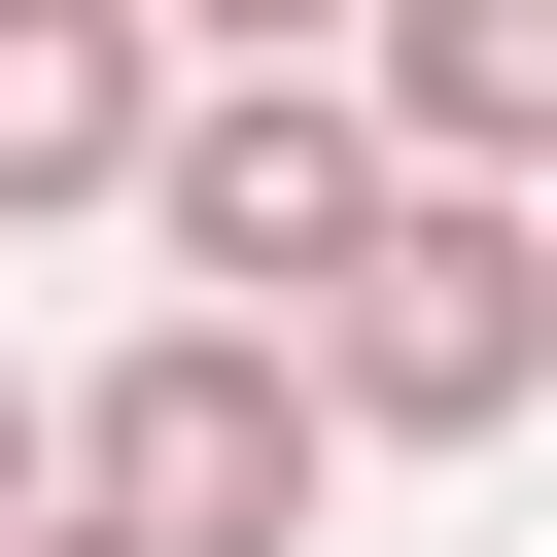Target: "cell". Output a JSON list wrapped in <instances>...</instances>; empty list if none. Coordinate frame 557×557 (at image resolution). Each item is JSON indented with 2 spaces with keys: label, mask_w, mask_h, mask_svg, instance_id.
I'll list each match as a JSON object with an SVG mask.
<instances>
[{
  "label": "cell",
  "mask_w": 557,
  "mask_h": 557,
  "mask_svg": "<svg viewBox=\"0 0 557 557\" xmlns=\"http://www.w3.org/2000/svg\"><path fill=\"white\" fill-rule=\"evenodd\" d=\"M278 348H313L348 453H522V418H557V174H383Z\"/></svg>",
  "instance_id": "obj_1"
},
{
  "label": "cell",
  "mask_w": 557,
  "mask_h": 557,
  "mask_svg": "<svg viewBox=\"0 0 557 557\" xmlns=\"http://www.w3.org/2000/svg\"><path fill=\"white\" fill-rule=\"evenodd\" d=\"M35 487L139 522V557H313V522H348V418H313L278 313H139L104 383H35Z\"/></svg>",
  "instance_id": "obj_2"
},
{
  "label": "cell",
  "mask_w": 557,
  "mask_h": 557,
  "mask_svg": "<svg viewBox=\"0 0 557 557\" xmlns=\"http://www.w3.org/2000/svg\"><path fill=\"white\" fill-rule=\"evenodd\" d=\"M104 209H139V278H174V313H313V278H348V209H383V104H348V70H174Z\"/></svg>",
  "instance_id": "obj_3"
},
{
  "label": "cell",
  "mask_w": 557,
  "mask_h": 557,
  "mask_svg": "<svg viewBox=\"0 0 557 557\" xmlns=\"http://www.w3.org/2000/svg\"><path fill=\"white\" fill-rule=\"evenodd\" d=\"M313 70L383 104V174H557V0H348Z\"/></svg>",
  "instance_id": "obj_4"
},
{
  "label": "cell",
  "mask_w": 557,
  "mask_h": 557,
  "mask_svg": "<svg viewBox=\"0 0 557 557\" xmlns=\"http://www.w3.org/2000/svg\"><path fill=\"white\" fill-rule=\"evenodd\" d=\"M139 104H174L139 0H0V244H70V209L139 174Z\"/></svg>",
  "instance_id": "obj_5"
},
{
  "label": "cell",
  "mask_w": 557,
  "mask_h": 557,
  "mask_svg": "<svg viewBox=\"0 0 557 557\" xmlns=\"http://www.w3.org/2000/svg\"><path fill=\"white\" fill-rule=\"evenodd\" d=\"M139 35H174V70H313L348 0H139Z\"/></svg>",
  "instance_id": "obj_6"
},
{
  "label": "cell",
  "mask_w": 557,
  "mask_h": 557,
  "mask_svg": "<svg viewBox=\"0 0 557 557\" xmlns=\"http://www.w3.org/2000/svg\"><path fill=\"white\" fill-rule=\"evenodd\" d=\"M0 522H35V348H0Z\"/></svg>",
  "instance_id": "obj_7"
},
{
  "label": "cell",
  "mask_w": 557,
  "mask_h": 557,
  "mask_svg": "<svg viewBox=\"0 0 557 557\" xmlns=\"http://www.w3.org/2000/svg\"><path fill=\"white\" fill-rule=\"evenodd\" d=\"M0 557H139V522H70V487H35V522H0Z\"/></svg>",
  "instance_id": "obj_8"
}]
</instances>
